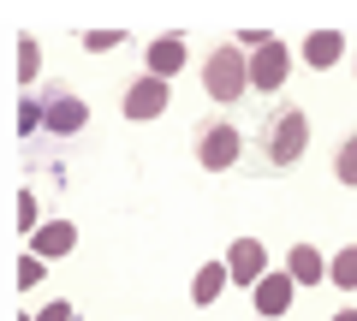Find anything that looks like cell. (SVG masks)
I'll return each instance as SVG.
<instances>
[{
	"label": "cell",
	"instance_id": "15",
	"mask_svg": "<svg viewBox=\"0 0 357 321\" xmlns=\"http://www.w3.org/2000/svg\"><path fill=\"white\" fill-rule=\"evenodd\" d=\"M333 179L357 185V131H351V137H340V149H333Z\"/></svg>",
	"mask_w": 357,
	"mask_h": 321
},
{
	"label": "cell",
	"instance_id": "5",
	"mask_svg": "<svg viewBox=\"0 0 357 321\" xmlns=\"http://www.w3.org/2000/svg\"><path fill=\"white\" fill-rule=\"evenodd\" d=\"M286 72H292V54H286L280 36H268L262 48L250 54V90H262V95H268V90H280Z\"/></svg>",
	"mask_w": 357,
	"mask_h": 321
},
{
	"label": "cell",
	"instance_id": "11",
	"mask_svg": "<svg viewBox=\"0 0 357 321\" xmlns=\"http://www.w3.org/2000/svg\"><path fill=\"white\" fill-rule=\"evenodd\" d=\"M345 60V30H316V36L304 42V65L310 72H328V65Z\"/></svg>",
	"mask_w": 357,
	"mask_h": 321
},
{
	"label": "cell",
	"instance_id": "4",
	"mask_svg": "<svg viewBox=\"0 0 357 321\" xmlns=\"http://www.w3.org/2000/svg\"><path fill=\"white\" fill-rule=\"evenodd\" d=\"M167 102H173V84L167 77H155V72H143V77H131L126 84V95H119V107H126V119H161L167 113Z\"/></svg>",
	"mask_w": 357,
	"mask_h": 321
},
{
	"label": "cell",
	"instance_id": "13",
	"mask_svg": "<svg viewBox=\"0 0 357 321\" xmlns=\"http://www.w3.org/2000/svg\"><path fill=\"white\" fill-rule=\"evenodd\" d=\"M232 285V274H227V262H203V268H197V280H191V304H215L220 292H227Z\"/></svg>",
	"mask_w": 357,
	"mask_h": 321
},
{
	"label": "cell",
	"instance_id": "3",
	"mask_svg": "<svg viewBox=\"0 0 357 321\" xmlns=\"http://www.w3.org/2000/svg\"><path fill=\"white\" fill-rule=\"evenodd\" d=\"M197 167H208V173H227L232 161L244 155V131L232 125V119H203L197 125Z\"/></svg>",
	"mask_w": 357,
	"mask_h": 321
},
{
	"label": "cell",
	"instance_id": "10",
	"mask_svg": "<svg viewBox=\"0 0 357 321\" xmlns=\"http://www.w3.org/2000/svg\"><path fill=\"white\" fill-rule=\"evenodd\" d=\"M66 250H77V226L72 220H48V226H36L30 232V256H66Z\"/></svg>",
	"mask_w": 357,
	"mask_h": 321
},
{
	"label": "cell",
	"instance_id": "20",
	"mask_svg": "<svg viewBox=\"0 0 357 321\" xmlns=\"http://www.w3.org/2000/svg\"><path fill=\"white\" fill-rule=\"evenodd\" d=\"M84 48H89V54H107V48H119V30H89V36H84Z\"/></svg>",
	"mask_w": 357,
	"mask_h": 321
},
{
	"label": "cell",
	"instance_id": "6",
	"mask_svg": "<svg viewBox=\"0 0 357 321\" xmlns=\"http://www.w3.org/2000/svg\"><path fill=\"white\" fill-rule=\"evenodd\" d=\"M227 274H232V285H256L268 274V250H262V238H232L227 244Z\"/></svg>",
	"mask_w": 357,
	"mask_h": 321
},
{
	"label": "cell",
	"instance_id": "18",
	"mask_svg": "<svg viewBox=\"0 0 357 321\" xmlns=\"http://www.w3.org/2000/svg\"><path fill=\"white\" fill-rule=\"evenodd\" d=\"M13 280H18V292H30V285H42V256H18Z\"/></svg>",
	"mask_w": 357,
	"mask_h": 321
},
{
	"label": "cell",
	"instance_id": "14",
	"mask_svg": "<svg viewBox=\"0 0 357 321\" xmlns=\"http://www.w3.org/2000/svg\"><path fill=\"white\" fill-rule=\"evenodd\" d=\"M328 280L340 285V292H357V244H345V250L328 256Z\"/></svg>",
	"mask_w": 357,
	"mask_h": 321
},
{
	"label": "cell",
	"instance_id": "1",
	"mask_svg": "<svg viewBox=\"0 0 357 321\" xmlns=\"http://www.w3.org/2000/svg\"><path fill=\"white\" fill-rule=\"evenodd\" d=\"M203 90H208V102H220V107H232L250 90V54H244L238 42H220L203 60Z\"/></svg>",
	"mask_w": 357,
	"mask_h": 321
},
{
	"label": "cell",
	"instance_id": "12",
	"mask_svg": "<svg viewBox=\"0 0 357 321\" xmlns=\"http://www.w3.org/2000/svg\"><path fill=\"white\" fill-rule=\"evenodd\" d=\"M286 274H292L298 285H321L328 280V256H321L316 244H292L286 250Z\"/></svg>",
	"mask_w": 357,
	"mask_h": 321
},
{
	"label": "cell",
	"instance_id": "9",
	"mask_svg": "<svg viewBox=\"0 0 357 321\" xmlns=\"http://www.w3.org/2000/svg\"><path fill=\"white\" fill-rule=\"evenodd\" d=\"M185 54H191V48H185V36H178V30H167V36H155L149 48H143V60H149L155 77H167V84H173L178 65H185Z\"/></svg>",
	"mask_w": 357,
	"mask_h": 321
},
{
	"label": "cell",
	"instance_id": "23",
	"mask_svg": "<svg viewBox=\"0 0 357 321\" xmlns=\"http://www.w3.org/2000/svg\"><path fill=\"white\" fill-rule=\"evenodd\" d=\"M256 321H262V315H256Z\"/></svg>",
	"mask_w": 357,
	"mask_h": 321
},
{
	"label": "cell",
	"instance_id": "21",
	"mask_svg": "<svg viewBox=\"0 0 357 321\" xmlns=\"http://www.w3.org/2000/svg\"><path fill=\"white\" fill-rule=\"evenodd\" d=\"M18 226L36 232V196H30V191H18Z\"/></svg>",
	"mask_w": 357,
	"mask_h": 321
},
{
	"label": "cell",
	"instance_id": "19",
	"mask_svg": "<svg viewBox=\"0 0 357 321\" xmlns=\"http://www.w3.org/2000/svg\"><path fill=\"white\" fill-rule=\"evenodd\" d=\"M30 321H77V315H72V304H66V297H54V304H42Z\"/></svg>",
	"mask_w": 357,
	"mask_h": 321
},
{
	"label": "cell",
	"instance_id": "16",
	"mask_svg": "<svg viewBox=\"0 0 357 321\" xmlns=\"http://www.w3.org/2000/svg\"><path fill=\"white\" fill-rule=\"evenodd\" d=\"M13 65H18V84H36V72H42V48H36V36H24V42H18Z\"/></svg>",
	"mask_w": 357,
	"mask_h": 321
},
{
	"label": "cell",
	"instance_id": "2",
	"mask_svg": "<svg viewBox=\"0 0 357 321\" xmlns=\"http://www.w3.org/2000/svg\"><path fill=\"white\" fill-rule=\"evenodd\" d=\"M304 149H310V113H304V107H292V102H280L274 113H268V131H262V161L292 167Z\"/></svg>",
	"mask_w": 357,
	"mask_h": 321
},
{
	"label": "cell",
	"instance_id": "17",
	"mask_svg": "<svg viewBox=\"0 0 357 321\" xmlns=\"http://www.w3.org/2000/svg\"><path fill=\"white\" fill-rule=\"evenodd\" d=\"M18 131H48V107H42V90L36 95H24V102H18Z\"/></svg>",
	"mask_w": 357,
	"mask_h": 321
},
{
	"label": "cell",
	"instance_id": "8",
	"mask_svg": "<svg viewBox=\"0 0 357 321\" xmlns=\"http://www.w3.org/2000/svg\"><path fill=\"white\" fill-rule=\"evenodd\" d=\"M42 107H48V131L54 137H72V131L89 125V107L77 102V95H66V90H42Z\"/></svg>",
	"mask_w": 357,
	"mask_h": 321
},
{
	"label": "cell",
	"instance_id": "7",
	"mask_svg": "<svg viewBox=\"0 0 357 321\" xmlns=\"http://www.w3.org/2000/svg\"><path fill=\"white\" fill-rule=\"evenodd\" d=\"M292 292H298V280H292V274H262V280L250 285L256 315H262V321H280L286 309H292Z\"/></svg>",
	"mask_w": 357,
	"mask_h": 321
},
{
	"label": "cell",
	"instance_id": "22",
	"mask_svg": "<svg viewBox=\"0 0 357 321\" xmlns=\"http://www.w3.org/2000/svg\"><path fill=\"white\" fill-rule=\"evenodd\" d=\"M328 321H357V309H333V315Z\"/></svg>",
	"mask_w": 357,
	"mask_h": 321
}]
</instances>
